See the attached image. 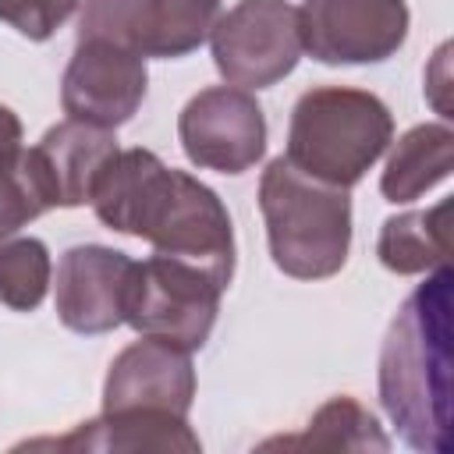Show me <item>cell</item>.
<instances>
[{
	"mask_svg": "<svg viewBox=\"0 0 454 454\" xmlns=\"http://www.w3.org/2000/svg\"><path fill=\"white\" fill-rule=\"evenodd\" d=\"M92 209L110 231L206 270L227 291L234 277V223L220 195L199 177L167 167L149 149H117L96 181Z\"/></svg>",
	"mask_w": 454,
	"mask_h": 454,
	"instance_id": "cell-1",
	"label": "cell"
},
{
	"mask_svg": "<svg viewBox=\"0 0 454 454\" xmlns=\"http://www.w3.org/2000/svg\"><path fill=\"white\" fill-rule=\"evenodd\" d=\"M454 273L429 270L383 337L380 351V401L397 436L426 454H450L454 447Z\"/></svg>",
	"mask_w": 454,
	"mask_h": 454,
	"instance_id": "cell-2",
	"label": "cell"
},
{
	"mask_svg": "<svg viewBox=\"0 0 454 454\" xmlns=\"http://www.w3.org/2000/svg\"><path fill=\"white\" fill-rule=\"evenodd\" d=\"M273 266L294 280H326L340 273L351 248L348 188L298 170L287 156L270 160L259 181Z\"/></svg>",
	"mask_w": 454,
	"mask_h": 454,
	"instance_id": "cell-3",
	"label": "cell"
},
{
	"mask_svg": "<svg viewBox=\"0 0 454 454\" xmlns=\"http://www.w3.org/2000/svg\"><path fill=\"white\" fill-rule=\"evenodd\" d=\"M390 138L394 117L380 96L348 85H319L294 103L284 156L309 177L351 188L383 156Z\"/></svg>",
	"mask_w": 454,
	"mask_h": 454,
	"instance_id": "cell-4",
	"label": "cell"
},
{
	"mask_svg": "<svg viewBox=\"0 0 454 454\" xmlns=\"http://www.w3.org/2000/svg\"><path fill=\"white\" fill-rule=\"evenodd\" d=\"M223 287L199 266L174 255H149L131 266L124 291V323L138 337H156L199 351L216 323Z\"/></svg>",
	"mask_w": 454,
	"mask_h": 454,
	"instance_id": "cell-5",
	"label": "cell"
},
{
	"mask_svg": "<svg viewBox=\"0 0 454 454\" xmlns=\"http://www.w3.org/2000/svg\"><path fill=\"white\" fill-rule=\"evenodd\" d=\"M216 71L238 89H270L301 57L298 7L287 0H238L209 32Z\"/></svg>",
	"mask_w": 454,
	"mask_h": 454,
	"instance_id": "cell-6",
	"label": "cell"
},
{
	"mask_svg": "<svg viewBox=\"0 0 454 454\" xmlns=\"http://www.w3.org/2000/svg\"><path fill=\"white\" fill-rule=\"evenodd\" d=\"M220 14V0H85L78 35L174 60L199 50Z\"/></svg>",
	"mask_w": 454,
	"mask_h": 454,
	"instance_id": "cell-7",
	"label": "cell"
},
{
	"mask_svg": "<svg viewBox=\"0 0 454 454\" xmlns=\"http://www.w3.org/2000/svg\"><path fill=\"white\" fill-rule=\"evenodd\" d=\"M404 0H301V50L319 64H380L408 39Z\"/></svg>",
	"mask_w": 454,
	"mask_h": 454,
	"instance_id": "cell-8",
	"label": "cell"
},
{
	"mask_svg": "<svg viewBox=\"0 0 454 454\" xmlns=\"http://www.w3.org/2000/svg\"><path fill=\"white\" fill-rule=\"evenodd\" d=\"M177 138L195 167L245 174L266 153V117L248 89L209 85L184 103Z\"/></svg>",
	"mask_w": 454,
	"mask_h": 454,
	"instance_id": "cell-9",
	"label": "cell"
},
{
	"mask_svg": "<svg viewBox=\"0 0 454 454\" xmlns=\"http://www.w3.org/2000/svg\"><path fill=\"white\" fill-rule=\"evenodd\" d=\"M145 85H149L145 57L110 39L78 35V46L64 67L60 106L71 121L114 131L117 124L131 121V114L142 106Z\"/></svg>",
	"mask_w": 454,
	"mask_h": 454,
	"instance_id": "cell-10",
	"label": "cell"
},
{
	"mask_svg": "<svg viewBox=\"0 0 454 454\" xmlns=\"http://www.w3.org/2000/svg\"><path fill=\"white\" fill-rule=\"evenodd\" d=\"M195 401L192 351L156 337L128 344L106 369L103 411H160L188 419Z\"/></svg>",
	"mask_w": 454,
	"mask_h": 454,
	"instance_id": "cell-11",
	"label": "cell"
},
{
	"mask_svg": "<svg viewBox=\"0 0 454 454\" xmlns=\"http://www.w3.org/2000/svg\"><path fill=\"white\" fill-rule=\"evenodd\" d=\"M135 259L106 245H74L57 262V316L74 333H110L124 323V291Z\"/></svg>",
	"mask_w": 454,
	"mask_h": 454,
	"instance_id": "cell-12",
	"label": "cell"
},
{
	"mask_svg": "<svg viewBox=\"0 0 454 454\" xmlns=\"http://www.w3.org/2000/svg\"><path fill=\"white\" fill-rule=\"evenodd\" d=\"M32 156L43 174L50 206L74 209V206L92 202L99 174L117 156V138L110 128H96V124H82L67 117L64 124H53L32 145Z\"/></svg>",
	"mask_w": 454,
	"mask_h": 454,
	"instance_id": "cell-13",
	"label": "cell"
},
{
	"mask_svg": "<svg viewBox=\"0 0 454 454\" xmlns=\"http://www.w3.org/2000/svg\"><path fill=\"white\" fill-rule=\"evenodd\" d=\"M25 447H53V450H99V454H195L202 443L192 433L188 419L160 415V411H103L99 419L78 422L67 436L57 440H32Z\"/></svg>",
	"mask_w": 454,
	"mask_h": 454,
	"instance_id": "cell-14",
	"label": "cell"
},
{
	"mask_svg": "<svg viewBox=\"0 0 454 454\" xmlns=\"http://www.w3.org/2000/svg\"><path fill=\"white\" fill-rule=\"evenodd\" d=\"M376 255L390 273H401V277L447 266V259H450V199H443L429 209L387 216L380 227Z\"/></svg>",
	"mask_w": 454,
	"mask_h": 454,
	"instance_id": "cell-15",
	"label": "cell"
},
{
	"mask_svg": "<svg viewBox=\"0 0 454 454\" xmlns=\"http://www.w3.org/2000/svg\"><path fill=\"white\" fill-rule=\"evenodd\" d=\"M454 167V131L447 124H415L404 131L380 177L387 202H411L436 188Z\"/></svg>",
	"mask_w": 454,
	"mask_h": 454,
	"instance_id": "cell-16",
	"label": "cell"
},
{
	"mask_svg": "<svg viewBox=\"0 0 454 454\" xmlns=\"http://www.w3.org/2000/svg\"><path fill=\"white\" fill-rule=\"evenodd\" d=\"M262 450H390L387 433L376 415L355 397H330L316 408L309 426L294 436H273L259 443Z\"/></svg>",
	"mask_w": 454,
	"mask_h": 454,
	"instance_id": "cell-17",
	"label": "cell"
},
{
	"mask_svg": "<svg viewBox=\"0 0 454 454\" xmlns=\"http://www.w3.org/2000/svg\"><path fill=\"white\" fill-rule=\"evenodd\" d=\"M50 252L39 238L0 241V301L14 312H32L50 291Z\"/></svg>",
	"mask_w": 454,
	"mask_h": 454,
	"instance_id": "cell-18",
	"label": "cell"
},
{
	"mask_svg": "<svg viewBox=\"0 0 454 454\" xmlns=\"http://www.w3.org/2000/svg\"><path fill=\"white\" fill-rule=\"evenodd\" d=\"M50 206L43 174L35 167L32 149H14L0 156V241L21 231L28 220L43 216Z\"/></svg>",
	"mask_w": 454,
	"mask_h": 454,
	"instance_id": "cell-19",
	"label": "cell"
},
{
	"mask_svg": "<svg viewBox=\"0 0 454 454\" xmlns=\"http://www.w3.org/2000/svg\"><path fill=\"white\" fill-rule=\"evenodd\" d=\"M74 7L78 0H0V21L32 43H43L74 14Z\"/></svg>",
	"mask_w": 454,
	"mask_h": 454,
	"instance_id": "cell-20",
	"label": "cell"
},
{
	"mask_svg": "<svg viewBox=\"0 0 454 454\" xmlns=\"http://www.w3.org/2000/svg\"><path fill=\"white\" fill-rule=\"evenodd\" d=\"M447 57H450V46L443 43V46L436 50V57H433L429 71H426V96H429V103H433V106H436L443 117H450V103H447V89H450Z\"/></svg>",
	"mask_w": 454,
	"mask_h": 454,
	"instance_id": "cell-21",
	"label": "cell"
},
{
	"mask_svg": "<svg viewBox=\"0 0 454 454\" xmlns=\"http://www.w3.org/2000/svg\"><path fill=\"white\" fill-rule=\"evenodd\" d=\"M14 149H21V121L11 106L0 103V156H7Z\"/></svg>",
	"mask_w": 454,
	"mask_h": 454,
	"instance_id": "cell-22",
	"label": "cell"
}]
</instances>
